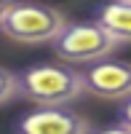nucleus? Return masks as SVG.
Instances as JSON below:
<instances>
[{"mask_svg": "<svg viewBox=\"0 0 131 134\" xmlns=\"http://www.w3.org/2000/svg\"><path fill=\"white\" fill-rule=\"evenodd\" d=\"M19 97L35 105H72L83 91L80 70L70 62H38L16 72Z\"/></svg>", "mask_w": 131, "mask_h": 134, "instance_id": "f257e3e1", "label": "nucleus"}, {"mask_svg": "<svg viewBox=\"0 0 131 134\" xmlns=\"http://www.w3.org/2000/svg\"><path fill=\"white\" fill-rule=\"evenodd\" d=\"M67 24V19L59 8L46 5V3H16L11 5L5 14L0 32L5 38L16 40V43H53V38L59 35Z\"/></svg>", "mask_w": 131, "mask_h": 134, "instance_id": "f03ea898", "label": "nucleus"}, {"mask_svg": "<svg viewBox=\"0 0 131 134\" xmlns=\"http://www.w3.org/2000/svg\"><path fill=\"white\" fill-rule=\"evenodd\" d=\"M53 54L62 62L70 64H91L96 59H104L121 46L99 21H67L64 30L53 38Z\"/></svg>", "mask_w": 131, "mask_h": 134, "instance_id": "7ed1b4c3", "label": "nucleus"}, {"mask_svg": "<svg viewBox=\"0 0 131 134\" xmlns=\"http://www.w3.org/2000/svg\"><path fill=\"white\" fill-rule=\"evenodd\" d=\"M80 78H83V91L99 99L123 102L131 97V62L104 57L91 64H83Z\"/></svg>", "mask_w": 131, "mask_h": 134, "instance_id": "20e7f679", "label": "nucleus"}, {"mask_svg": "<svg viewBox=\"0 0 131 134\" xmlns=\"http://www.w3.org/2000/svg\"><path fill=\"white\" fill-rule=\"evenodd\" d=\"M91 126L80 113L70 105H38L35 110L24 113L14 134H88Z\"/></svg>", "mask_w": 131, "mask_h": 134, "instance_id": "39448f33", "label": "nucleus"}, {"mask_svg": "<svg viewBox=\"0 0 131 134\" xmlns=\"http://www.w3.org/2000/svg\"><path fill=\"white\" fill-rule=\"evenodd\" d=\"M94 19L99 21L118 43H131V3L110 0V3L99 5Z\"/></svg>", "mask_w": 131, "mask_h": 134, "instance_id": "423d86ee", "label": "nucleus"}, {"mask_svg": "<svg viewBox=\"0 0 131 134\" xmlns=\"http://www.w3.org/2000/svg\"><path fill=\"white\" fill-rule=\"evenodd\" d=\"M14 97H19V91H16V72L0 67V105L11 102Z\"/></svg>", "mask_w": 131, "mask_h": 134, "instance_id": "0eeeda50", "label": "nucleus"}, {"mask_svg": "<svg viewBox=\"0 0 131 134\" xmlns=\"http://www.w3.org/2000/svg\"><path fill=\"white\" fill-rule=\"evenodd\" d=\"M88 134H131V126H126V124H121V121H118L115 126H104V129H91Z\"/></svg>", "mask_w": 131, "mask_h": 134, "instance_id": "6e6552de", "label": "nucleus"}, {"mask_svg": "<svg viewBox=\"0 0 131 134\" xmlns=\"http://www.w3.org/2000/svg\"><path fill=\"white\" fill-rule=\"evenodd\" d=\"M118 121L126 126H131V97L121 102V110H118Z\"/></svg>", "mask_w": 131, "mask_h": 134, "instance_id": "1a4fd4ad", "label": "nucleus"}, {"mask_svg": "<svg viewBox=\"0 0 131 134\" xmlns=\"http://www.w3.org/2000/svg\"><path fill=\"white\" fill-rule=\"evenodd\" d=\"M11 5H14V0H0V24H3V19H5V14L11 11Z\"/></svg>", "mask_w": 131, "mask_h": 134, "instance_id": "9d476101", "label": "nucleus"}, {"mask_svg": "<svg viewBox=\"0 0 131 134\" xmlns=\"http://www.w3.org/2000/svg\"><path fill=\"white\" fill-rule=\"evenodd\" d=\"M123 3H131V0H123Z\"/></svg>", "mask_w": 131, "mask_h": 134, "instance_id": "9b49d317", "label": "nucleus"}]
</instances>
